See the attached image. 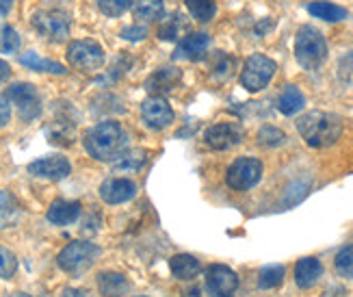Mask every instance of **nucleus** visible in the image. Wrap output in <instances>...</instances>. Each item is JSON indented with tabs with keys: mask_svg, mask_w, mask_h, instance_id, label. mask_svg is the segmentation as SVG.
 <instances>
[{
	"mask_svg": "<svg viewBox=\"0 0 353 297\" xmlns=\"http://www.w3.org/2000/svg\"><path fill=\"white\" fill-rule=\"evenodd\" d=\"M170 269L178 280H193L199 274V260L191 254H178L170 260Z\"/></svg>",
	"mask_w": 353,
	"mask_h": 297,
	"instance_id": "obj_23",
	"label": "nucleus"
},
{
	"mask_svg": "<svg viewBox=\"0 0 353 297\" xmlns=\"http://www.w3.org/2000/svg\"><path fill=\"white\" fill-rule=\"evenodd\" d=\"M46 217H48V222L54 226H70L81 217V204L79 202H68V200H54Z\"/></svg>",
	"mask_w": 353,
	"mask_h": 297,
	"instance_id": "obj_17",
	"label": "nucleus"
},
{
	"mask_svg": "<svg viewBox=\"0 0 353 297\" xmlns=\"http://www.w3.org/2000/svg\"><path fill=\"white\" fill-rule=\"evenodd\" d=\"M210 46V37L206 33H189L184 35L174 52V59L182 61H199Z\"/></svg>",
	"mask_w": 353,
	"mask_h": 297,
	"instance_id": "obj_15",
	"label": "nucleus"
},
{
	"mask_svg": "<svg viewBox=\"0 0 353 297\" xmlns=\"http://www.w3.org/2000/svg\"><path fill=\"white\" fill-rule=\"evenodd\" d=\"M184 30H187V22H184V18L180 13H172V15H167V18L163 20V24L159 26V37L165 41H176Z\"/></svg>",
	"mask_w": 353,
	"mask_h": 297,
	"instance_id": "obj_27",
	"label": "nucleus"
},
{
	"mask_svg": "<svg viewBox=\"0 0 353 297\" xmlns=\"http://www.w3.org/2000/svg\"><path fill=\"white\" fill-rule=\"evenodd\" d=\"M148 35V28L145 26H124L121 28V37L128 39V41H141Z\"/></svg>",
	"mask_w": 353,
	"mask_h": 297,
	"instance_id": "obj_37",
	"label": "nucleus"
},
{
	"mask_svg": "<svg viewBox=\"0 0 353 297\" xmlns=\"http://www.w3.org/2000/svg\"><path fill=\"white\" fill-rule=\"evenodd\" d=\"M11 119V106L7 104L5 98H0V126H7Z\"/></svg>",
	"mask_w": 353,
	"mask_h": 297,
	"instance_id": "obj_38",
	"label": "nucleus"
},
{
	"mask_svg": "<svg viewBox=\"0 0 353 297\" xmlns=\"http://www.w3.org/2000/svg\"><path fill=\"white\" fill-rule=\"evenodd\" d=\"M98 256H100L98 245L89 243V241H74V243L63 247V252L59 254L57 262L63 271L76 276V274L87 271L91 265L96 262Z\"/></svg>",
	"mask_w": 353,
	"mask_h": 297,
	"instance_id": "obj_5",
	"label": "nucleus"
},
{
	"mask_svg": "<svg viewBox=\"0 0 353 297\" xmlns=\"http://www.w3.org/2000/svg\"><path fill=\"white\" fill-rule=\"evenodd\" d=\"M22 209L11 191H0V228H13L20 222Z\"/></svg>",
	"mask_w": 353,
	"mask_h": 297,
	"instance_id": "obj_19",
	"label": "nucleus"
},
{
	"mask_svg": "<svg viewBox=\"0 0 353 297\" xmlns=\"http://www.w3.org/2000/svg\"><path fill=\"white\" fill-rule=\"evenodd\" d=\"M174 108L167 102L163 96H150L143 104H141V119L148 128L152 131H163L170 124H174Z\"/></svg>",
	"mask_w": 353,
	"mask_h": 297,
	"instance_id": "obj_10",
	"label": "nucleus"
},
{
	"mask_svg": "<svg viewBox=\"0 0 353 297\" xmlns=\"http://www.w3.org/2000/svg\"><path fill=\"white\" fill-rule=\"evenodd\" d=\"M72 165L65 156H43L28 165V174L37 178H48V180H63L70 176Z\"/></svg>",
	"mask_w": 353,
	"mask_h": 297,
	"instance_id": "obj_13",
	"label": "nucleus"
},
{
	"mask_svg": "<svg viewBox=\"0 0 353 297\" xmlns=\"http://www.w3.org/2000/svg\"><path fill=\"white\" fill-rule=\"evenodd\" d=\"M339 78L345 85L353 87V50H349L347 55L341 57V61H339Z\"/></svg>",
	"mask_w": 353,
	"mask_h": 297,
	"instance_id": "obj_36",
	"label": "nucleus"
},
{
	"mask_svg": "<svg viewBox=\"0 0 353 297\" xmlns=\"http://www.w3.org/2000/svg\"><path fill=\"white\" fill-rule=\"evenodd\" d=\"M134 0H98V9L109 15V18H117V15L126 13L132 7Z\"/></svg>",
	"mask_w": 353,
	"mask_h": 297,
	"instance_id": "obj_33",
	"label": "nucleus"
},
{
	"mask_svg": "<svg viewBox=\"0 0 353 297\" xmlns=\"http://www.w3.org/2000/svg\"><path fill=\"white\" fill-rule=\"evenodd\" d=\"M334 267H336V274H339L341 278L353 280V245L343 247L341 252L336 254Z\"/></svg>",
	"mask_w": 353,
	"mask_h": 297,
	"instance_id": "obj_32",
	"label": "nucleus"
},
{
	"mask_svg": "<svg viewBox=\"0 0 353 297\" xmlns=\"http://www.w3.org/2000/svg\"><path fill=\"white\" fill-rule=\"evenodd\" d=\"M98 289L104 297H121L128 291V282L121 274L104 271L98 276Z\"/></svg>",
	"mask_w": 353,
	"mask_h": 297,
	"instance_id": "obj_22",
	"label": "nucleus"
},
{
	"mask_svg": "<svg viewBox=\"0 0 353 297\" xmlns=\"http://www.w3.org/2000/svg\"><path fill=\"white\" fill-rule=\"evenodd\" d=\"M68 61L74 70H81V72H98L104 61V48L94 41V39H76L68 46Z\"/></svg>",
	"mask_w": 353,
	"mask_h": 297,
	"instance_id": "obj_4",
	"label": "nucleus"
},
{
	"mask_svg": "<svg viewBox=\"0 0 353 297\" xmlns=\"http://www.w3.org/2000/svg\"><path fill=\"white\" fill-rule=\"evenodd\" d=\"M143 163H145V150H128L117 156L113 163V169L124 171V174H132V171L141 169Z\"/></svg>",
	"mask_w": 353,
	"mask_h": 297,
	"instance_id": "obj_26",
	"label": "nucleus"
},
{
	"mask_svg": "<svg viewBox=\"0 0 353 297\" xmlns=\"http://www.w3.org/2000/svg\"><path fill=\"white\" fill-rule=\"evenodd\" d=\"M256 142L263 148H278L286 142V135H284V131L275 128V126H263L256 135Z\"/></svg>",
	"mask_w": 353,
	"mask_h": 297,
	"instance_id": "obj_31",
	"label": "nucleus"
},
{
	"mask_svg": "<svg viewBox=\"0 0 353 297\" xmlns=\"http://www.w3.org/2000/svg\"><path fill=\"white\" fill-rule=\"evenodd\" d=\"M282 280H284L282 265H267V267H263V271H260V276H258V287L269 291V289L280 287Z\"/></svg>",
	"mask_w": 353,
	"mask_h": 297,
	"instance_id": "obj_30",
	"label": "nucleus"
},
{
	"mask_svg": "<svg viewBox=\"0 0 353 297\" xmlns=\"http://www.w3.org/2000/svg\"><path fill=\"white\" fill-rule=\"evenodd\" d=\"M46 135L52 144H61V146H70L74 139V124L65 122V119H54L48 128H46Z\"/></svg>",
	"mask_w": 353,
	"mask_h": 297,
	"instance_id": "obj_28",
	"label": "nucleus"
},
{
	"mask_svg": "<svg viewBox=\"0 0 353 297\" xmlns=\"http://www.w3.org/2000/svg\"><path fill=\"white\" fill-rule=\"evenodd\" d=\"M9 74H11V68H9V64H5V61L0 59V83H3L5 78H9Z\"/></svg>",
	"mask_w": 353,
	"mask_h": 297,
	"instance_id": "obj_41",
	"label": "nucleus"
},
{
	"mask_svg": "<svg viewBox=\"0 0 353 297\" xmlns=\"http://www.w3.org/2000/svg\"><path fill=\"white\" fill-rule=\"evenodd\" d=\"M275 70L278 66L267 55H252L241 70V85L252 93L263 91L275 76Z\"/></svg>",
	"mask_w": 353,
	"mask_h": 297,
	"instance_id": "obj_6",
	"label": "nucleus"
},
{
	"mask_svg": "<svg viewBox=\"0 0 353 297\" xmlns=\"http://www.w3.org/2000/svg\"><path fill=\"white\" fill-rule=\"evenodd\" d=\"M303 106H305V98H303L301 89L295 85H286L278 96V111L282 115H295Z\"/></svg>",
	"mask_w": 353,
	"mask_h": 297,
	"instance_id": "obj_20",
	"label": "nucleus"
},
{
	"mask_svg": "<svg viewBox=\"0 0 353 297\" xmlns=\"http://www.w3.org/2000/svg\"><path fill=\"white\" fill-rule=\"evenodd\" d=\"M33 26L41 37L57 41V44L65 41L70 37V30H72V22L68 18V13L57 11V9L37 11L33 15Z\"/></svg>",
	"mask_w": 353,
	"mask_h": 297,
	"instance_id": "obj_9",
	"label": "nucleus"
},
{
	"mask_svg": "<svg viewBox=\"0 0 353 297\" xmlns=\"http://www.w3.org/2000/svg\"><path fill=\"white\" fill-rule=\"evenodd\" d=\"M308 13L314 15V18L323 20V22H343L347 20V9L341 5L327 3V0H316V3L308 5Z\"/></svg>",
	"mask_w": 353,
	"mask_h": 297,
	"instance_id": "obj_21",
	"label": "nucleus"
},
{
	"mask_svg": "<svg viewBox=\"0 0 353 297\" xmlns=\"http://www.w3.org/2000/svg\"><path fill=\"white\" fill-rule=\"evenodd\" d=\"M263 178V163L258 159H252V156H243V159H236L232 165L228 167L225 174V182L230 189L234 191H248L252 186H256Z\"/></svg>",
	"mask_w": 353,
	"mask_h": 297,
	"instance_id": "obj_7",
	"label": "nucleus"
},
{
	"mask_svg": "<svg viewBox=\"0 0 353 297\" xmlns=\"http://www.w3.org/2000/svg\"><path fill=\"white\" fill-rule=\"evenodd\" d=\"M5 100L15 104L22 122H33L41 113V98L30 83H13L5 91Z\"/></svg>",
	"mask_w": 353,
	"mask_h": 297,
	"instance_id": "obj_8",
	"label": "nucleus"
},
{
	"mask_svg": "<svg viewBox=\"0 0 353 297\" xmlns=\"http://www.w3.org/2000/svg\"><path fill=\"white\" fill-rule=\"evenodd\" d=\"M20 64L33 72H48V74H65L68 70L57 64V61H48V59H41L37 52H24L20 57Z\"/></svg>",
	"mask_w": 353,
	"mask_h": 297,
	"instance_id": "obj_24",
	"label": "nucleus"
},
{
	"mask_svg": "<svg viewBox=\"0 0 353 297\" xmlns=\"http://www.w3.org/2000/svg\"><path fill=\"white\" fill-rule=\"evenodd\" d=\"M182 81V72L178 68H159L154 74L148 76L145 89L152 96H161V93L172 91Z\"/></svg>",
	"mask_w": 353,
	"mask_h": 297,
	"instance_id": "obj_16",
	"label": "nucleus"
},
{
	"mask_svg": "<svg viewBox=\"0 0 353 297\" xmlns=\"http://www.w3.org/2000/svg\"><path fill=\"white\" fill-rule=\"evenodd\" d=\"M137 195V184L130 178H109L100 186V198L106 204H124Z\"/></svg>",
	"mask_w": 353,
	"mask_h": 297,
	"instance_id": "obj_14",
	"label": "nucleus"
},
{
	"mask_svg": "<svg viewBox=\"0 0 353 297\" xmlns=\"http://www.w3.org/2000/svg\"><path fill=\"white\" fill-rule=\"evenodd\" d=\"M297 131L310 148H330L343 135V119L327 111H310L297 119Z\"/></svg>",
	"mask_w": 353,
	"mask_h": 297,
	"instance_id": "obj_2",
	"label": "nucleus"
},
{
	"mask_svg": "<svg viewBox=\"0 0 353 297\" xmlns=\"http://www.w3.org/2000/svg\"><path fill=\"white\" fill-rule=\"evenodd\" d=\"M243 128L234 122H221L210 126L204 135V142L210 150H230L243 142Z\"/></svg>",
	"mask_w": 353,
	"mask_h": 297,
	"instance_id": "obj_11",
	"label": "nucleus"
},
{
	"mask_svg": "<svg viewBox=\"0 0 353 297\" xmlns=\"http://www.w3.org/2000/svg\"><path fill=\"white\" fill-rule=\"evenodd\" d=\"M0 50L7 52V55L20 50V35L13 26H5L3 30H0Z\"/></svg>",
	"mask_w": 353,
	"mask_h": 297,
	"instance_id": "obj_34",
	"label": "nucleus"
},
{
	"mask_svg": "<svg viewBox=\"0 0 353 297\" xmlns=\"http://www.w3.org/2000/svg\"><path fill=\"white\" fill-rule=\"evenodd\" d=\"M11 7H13V0H0V18H5L11 11Z\"/></svg>",
	"mask_w": 353,
	"mask_h": 297,
	"instance_id": "obj_40",
	"label": "nucleus"
},
{
	"mask_svg": "<svg viewBox=\"0 0 353 297\" xmlns=\"http://www.w3.org/2000/svg\"><path fill=\"white\" fill-rule=\"evenodd\" d=\"M165 15L163 0H137L134 5V18L139 22H157Z\"/></svg>",
	"mask_w": 353,
	"mask_h": 297,
	"instance_id": "obj_25",
	"label": "nucleus"
},
{
	"mask_svg": "<svg viewBox=\"0 0 353 297\" xmlns=\"http://www.w3.org/2000/svg\"><path fill=\"white\" fill-rule=\"evenodd\" d=\"M61 297H89V295L83 289H65L63 293H61Z\"/></svg>",
	"mask_w": 353,
	"mask_h": 297,
	"instance_id": "obj_39",
	"label": "nucleus"
},
{
	"mask_svg": "<svg viewBox=\"0 0 353 297\" xmlns=\"http://www.w3.org/2000/svg\"><path fill=\"white\" fill-rule=\"evenodd\" d=\"M323 276V265L314 256H305L297 262L295 267V282L299 289H310L319 282V278Z\"/></svg>",
	"mask_w": 353,
	"mask_h": 297,
	"instance_id": "obj_18",
	"label": "nucleus"
},
{
	"mask_svg": "<svg viewBox=\"0 0 353 297\" xmlns=\"http://www.w3.org/2000/svg\"><path fill=\"white\" fill-rule=\"evenodd\" d=\"M128 135L119 122H100L85 135V148L96 161H115L121 152H126Z\"/></svg>",
	"mask_w": 353,
	"mask_h": 297,
	"instance_id": "obj_1",
	"label": "nucleus"
},
{
	"mask_svg": "<svg viewBox=\"0 0 353 297\" xmlns=\"http://www.w3.org/2000/svg\"><path fill=\"white\" fill-rule=\"evenodd\" d=\"M206 289L212 297H232L239 289V278L225 265H212L206 274Z\"/></svg>",
	"mask_w": 353,
	"mask_h": 297,
	"instance_id": "obj_12",
	"label": "nucleus"
},
{
	"mask_svg": "<svg viewBox=\"0 0 353 297\" xmlns=\"http://www.w3.org/2000/svg\"><path fill=\"white\" fill-rule=\"evenodd\" d=\"M295 59L303 70H319L327 59V41L319 28L305 24L295 35Z\"/></svg>",
	"mask_w": 353,
	"mask_h": 297,
	"instance_id": "obj_3",
	"label": "nucleus"
},
{
	"mask_svg": "<svg viewBox=\"0 0 353 297\" xmlns=\"http://www.w3.org/2000/svg\"><path fill=\"white\" fill-rule=\"evenodd\" d=\"M18 269V258L7 247H0V280H9Z\"/></svg>",
	"mask_w": 353,
	"mask_h": 297,
	"instance_id": "obj_35",
	"label": "nucleus"
},
{
	"mask_svg": "<svg viewBox=\"0 0 353 297\" xmlns=\"http://www.w3.org/2000/svg\"><path fill=\"white\" fill-rule=\"evenodd\" d=\"M5 297H30V295H26V293H9Z\"/></svg>",
	"mask_w": 353,
	"mask_h": 297,
	"instance_id": "obj_42",
	"label": "nucleus"
},
{
	"mask_svg": "<svg viewBox=\"0 0 353 297\" xmlns=\"http://www.w3.org/2000/svg\"><path fill=\"white\" fill-rule=\"evenodd\" d=\"M187 9L197 22H210L217 13V3L214 0H187Z\"/></svg>",
	"mask_w": 353,
	"mask_h": 297,
	"instance_id": "obj_29",
	"label": "nucleus"
}]
</instances>
